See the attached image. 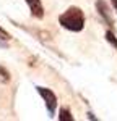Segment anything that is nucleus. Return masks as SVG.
Returning a JSON list of instances; mask_svg holds the SVG:
<instances>
[{"mask_svg": "<svg viewBox=\"0 0 117 121\" xmlns=\"http://www.w3.org/2000/svg\"><path fill=\"white\" fill-rule=\"evenodd\" d=\"M111 5H112V8L116 10V13H117V0H111Z\"/></svg>", "mask_w": 117, "mask_h": 121, "instance_id": "obj_10", "label": "nucleus"}, {"mask_svg": "<svg viewBox=\"0 0 117 121\" xmlns=\"http://www.w3.org/2000/svg\"><path fill=\"white\" fill-rule=\"evenodd\" d=\"M36 91H38V94L41 95V99L44 100L49 116L52 118V116L55 115V110H57V103H58L55 92H54L52 89H49V87H42V86H36Z\"/></svg>", "mask_w": 117, "mask_h": 121, "instance_id": "obj_2", "label": "nucleus"}, {"mask_svg": "<svg viewBox=\"0 0 117 121\" xmlns=\"http://www.w3.org/2000/svg\"><path fill=\"white\" fill-rule=\"evenodd\" d=\"M0 39H3V40H7V42L10 40V34H8V32H7V31H5L3 28H2V26H0Z\"/></svg>", "mask_w": 117, "mask_h": 121, "instance_id": "obj_8", "label": "nucleus"}, {"mask_svg": "<svg viewBox=\"0 0 117 121\" xmlns=\"http://www.w3.org/2000/svg\"><path fill=\"white\" fill-rule=\"evenodd\" d=\"M96 11L99 13V16L102 18V21L106 23L107 26L111 29H114V16H112V13H111V8H109V5L106 3V0H96Z\"/></svg>", "mask_w": 117, "mask_h": 121, "instance_id": "obj_3", "label": "nucleus"}, {"mask_svg": "<svg viewBox=\"0 0 117 121\" xmlns=\"http://www.w3.org/2000/svg\"><path fill=\"white\" fill-rule=\"evenodd\" d=\"M104 37H106L107 42H109V44H111V45H112V47L117 50V37H116V34H114V29L109 28V29L106 31V34H104Z\"/></svg>", "mask_w": 117, "mask_h": 121, "instance_id": "obj_6", "label": "nucleus"}, {"mask_svg": "<svg viewBox=\"0 0 117 121\" xmlns=\"http://www.w3.org/2000/svg\"><path fill=\"white\" fill-rule=\"evenodd\" d=\"M73 115L70 112V108L67 107H62L60 110H58V121H73Z\"/></svg>", "mask_w": 117, "mask_h": 121, "instance_id": "obj_5", "label": "nucleus"}, {"mask_svg": "<svg viewBox=\"0 0 117 121\" xmlns=\"http://www.w3.org/2000/svg\"><path fill=\"white\" fill-rule=\"evenodd\" d=\"M26 5L29 7V11H31V16L36 19H42L44 18V5L41 0H24Z\"/></svg>", "mask_w": 117, "mask_h": 121, "instance_id": "obj_4", "label": "nucleus"}, {"mask_svg": "<svg viewBox=\"0 0 117 121\" xmlns=\"http://www.w3.org/2000/svg\"><path fill=\"white\" fill-rule=\"evenodd\" d=\"M58 24L70 32H81L86 24L85 11L80 7H68L62 15H58Z\"/></svg>", "mask_w": 117, "mask_h": 121, "instance_id": "obj_1", "label": "nucleus"}, {"mask_svg": "<svg viewBox=\"0 0 117 121\" xmlns=\"http://www.w3.org/2000/svg\"><path fill=\"white\" fill-rule=\"evenodd\" d=\"M10 79H11V76H10V71L7 69V68H3V66L0 65V82L7 84V82H10Z\"/></svg>", "mask_w": 117, "mask_h": 121, "instance_id": "obj_7", "label": "nucleus"}, {"mask_svg": "<svg viewBox=\"0 0 117 121\" xmlns=\"http://www.w3.org/2000/svg\"><path fill=\"white\" fill-rule=\"evenodd\" d=\"M0 48H8V44H7V40L0 39Z\"/></svg>", "mask_w": 117, "mask_h": 121, "instance_id": "obj_9", "label": "nucleus"}]
</instances>
